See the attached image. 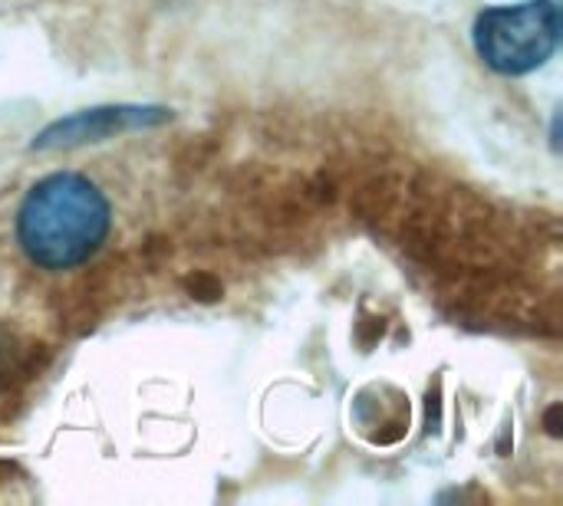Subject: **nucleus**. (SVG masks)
<instances>
[{
  "mask_svg": "<svg viewBox=\"0 0 563 506\" xmlns=\"http://www.w3.org/2000/svg\"><path fill=\"white\" fill-rule=\"evenodd\" d=\"M112 230V204L96 181L56 171L36 181L16 211V240L43 270L86 263Z\"/></svg>",
  "mask_w": 563,
  "mask_h": 506,
  "instance_id": "f257e3e1",
  "label": "nucleus"
},
{
  "mask_svg": "<svg viewBox=\"0 0 563 506\" xmlns=\"http://www.w3.org/2000/svg\"><path fill=\"white\" fill-rule=\"evenodd\" d=\"M561 3L525 0L515 7H488L475 20V49L501 76H528L541 69L561 46Z\"/></svg>",
  "mask_w": 563,
  "mask_h": 506,
  "instance_id": "f03ea898",
  "label": "nucleus"
},
{
  "mask_svg": "<svg viewBox=\"0 0 563 506\" xmlns=\"http://www.w3.org/2000/svg\"><path fill=\"white\" fill-rule=\"evenodd\" d=\"M168 119H172V109H165V105H96V109H82V112L49 122L30 142V148L33 151L76 148V145H89V142H106V138H115L125 132L155 128V125H165Z\"/></svg>",
  "mask_w": 563,
  "mask_h": 506,
  "instance_id": "7ed1b4c3",
  "label": "nucleus"
}]
</instances>
